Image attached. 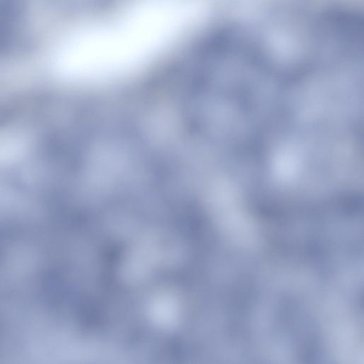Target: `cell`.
<instances>
[{
  "instance_id": "cell-1",
  "label": "cell",
  "mask_w": 364,
  "mask_h": 364,
  "mask_svg": "<svg viewBox=\"0 0 364 364\" xmlns=\"http://www.w3.org/2000/svg\"><path fill=\"white\" fill-rule=\"evenodd\" d=\"M188 5L180 0H154L117 19L89 29L63 49L67 74L92 79L122 73L154 56L188 23Z\"/></svg>"
}]
</instances>
